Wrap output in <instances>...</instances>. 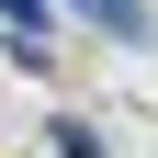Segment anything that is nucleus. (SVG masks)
I'll list each match as a JSON object with an SVG mask.
<instances>
[{"instance_id":"3","label":"nucleus","mask_w":158,"mask_h":158,"mask_svg":"<svg viewBox=\"0 0 158 158\" xmlns=\"http://www.w3.org/2000/svg\"><path fill=\"white\" fill-rule=\"evenodd\" d=\"M0 23H45V0H0Z\"/></svg>"},{"instance_id":"1","label":"nucleus","mask_w":158,"mask_h":158,"mask_svg":"<svg viewBox=\"0 0 158 158\" xmlns=\"http://www.w3.org/2000/svg\"><path fill=\"white\" fill-rule=\"evenodd\" d=\"M68 11H90L113 45H147V34H158V11H147V0H68Z\"/></svg>"},{"instance_id":"2","label":"nucleus","mask_w":158,"mask_h":158,"mask_svg":"<svg viewBox=\"0 0 158 158\" xmlns=\"http://www.w3.org/2000/svg\"><path fill=\"white\" fill-rule=\"evenodd\" d=\"M45 135H56V158H113V147H102V124H79V113H56Z\"/></svg>"}]
</instances>
